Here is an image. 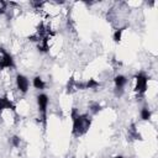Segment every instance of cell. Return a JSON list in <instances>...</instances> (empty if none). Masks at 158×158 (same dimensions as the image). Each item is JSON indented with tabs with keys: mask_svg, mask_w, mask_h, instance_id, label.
<instances>
[{
	"mask_svg": "<svg viewBox=\"0 0 158 158\" xmlns=\"http://www.w3.org/2000/svg\"><path fill=\"white\" fill-rule=\"evenodd\" d=\"M139 117L142 121L144 122H149L151 118H152V111L148 106H143L141 110H139Z\"/></svg>",
	"mask_w": 158,
	"mask_h": 158,
	"instance_id": "7",
	"label": "cell"
},
{
	"mask_svg": "<svg viewBox=\"0 0 158 158\" xmlns=\"http://www.w3.org/2000/svg\"><path fill=\"white\" fill-rule=\"evenodd\" d=\"M12 70L15 69V60L11 53H9L5 48L0 47V70Z\"/></svg>",
	"mask_w": 158,
	"mask_h": 158,
	"instance_id": "4",
	"label": "cell"
},
{
	"mask_svg": "<svg viewBox=\"0 0 158 158\" xmlns=\"http://www.w3.org/2000/svg\"><path fill=\"white\" fill-rule=\"evenodd\" d=\"M114 158H125L123 156H116V157H114Z\"/></svg>",
	"mask_w": 158,
	"mask_h": 158,
	"instance_id": "13",
	"label": "cell"
},
{
	"mask_svg": "<svg viewBox=\"0 0 158 158\" xmlns=\"http://www.w3.org/2000/svg\"><path fill=\"white\" fill-rule=\"evenodd\" d=\"M37 101V112H38V122H43V125L47 121V111H48V104H49V99L48 95L44 93H41L37 95L36 98Z\"/></svg>",
	"mask_w": 158,
	"mask_h": 158,
	"instance_id": "3",
	"label": "cell"
},
{
	"mask_svg": "<svg viewBox=\"0 0 158 158\" xmlns=\"http://www.w3.org/2000/svg\"><path fill=\"white\" fill-rule=\"evenodd\" d=\"M122 33H123V28H122V27H118V28L115 30L112 38H114V41H115L116 43L121 42V40H122Z\"/></svg>",
	"mask_w": 158,
	"mask_h": 158,
	"instance_id": "10",
	"label": "cell"
},
{
	"mask_svg": "<svg viewBox=\"0 0 158 158\" xmlns=\"http://www.w3.org/2000/svg\"><path fill=\"white\" fill-rule=\"evenodd\" d=\"M101 109H102V106H101L99 102H90V104H89V112H90V115H96V114H99V112L101 111Z\"/></svg>",
	"mask_w": 158,
	"mask_h": 158,
	"instance_id": "9",
	"label": "cell"
},
{
	"mask_svg": "<svg viewBox=\"0 0 158 158\" xmlns=\"http://www.w3.org/2000/svg\"><path fill=\"white\" fill-rule=\"evenodd\" d=\"M10 144L14 148H20V146H21V137L20 136H12L10 138Z\"/></svg>",
	"mask_w": 158,
	"mask_h": 158,
	"instance_id": "11",
	"label": "cell"
},
{
	"mask_svg": "<svg viewBox=\"0 0 158 158\" xmlns=\"http://www.w3.org/2000/svg\"><path fill=\"white\" fill-rule=\"evenodd\" d=\"M15 86L17 89L19 93L21 94H26L30 89V80L26 75L23 74H16L15 77Z\"/></svg>",
	"mask_w": 158,
	"mask_h": 158,
	"instance_id": "5",
	"label": "cell"
},
{
	"mask_svg": "<svg viewBox=\"0 0 158 158\" xmlns=\"http://www.w3.org/2000/svg\"><path fill=\"white\" fill-rule=\"evenodd\" d=\"M32 85H33V88L37 89V90H43V89L46 88V81H44V79H43L42 77L36 75V77L32 79Z\"/></svg>",
	"mask_w": 158,
	"mask_h": 158,
	"instance_id": "8",
	"label": "cell"
},
{
	"mask_svg": "<svg viewBox=\"0 0 158 158\" xmlns=\"http://www.w3.org/2000/svg\"><path fill=\"white\" fill-rule=\"evenodd\" d=\"M7 9H9V5L6 1H2L0 0V15H5L7 12Z\"/></svg>",
	"mask_w": 158,
	"mask_h": 158,
	"instance_id": "12",
	"label": "cell"
},
{
	"mask_svg": "<svg viewBox=\"0 0 158 158\" xmlns=\"http://www.w3.org/2000/svg\"><path fill=\"white\" fill-rule=\"evenodd\" d=\"M70 116L73 120V128H72L73 135L75 137L84 136L91 126V115L79 112V110L77 107H72Z\"/></svg>",
	"mask_w": 158,
	"mask_h": 158,
	"instance_id": "1",
	"label": "cell"
},
{
	"mask_svg": "<svg viewBox=\"0 0 158 158\" xmlns=\"http://www.w3.org/2000/svg\"><path fill=\"white\" fill-rule=\"evenodd\" d=\"M130 86H131V91L136 95V98L142 99L143 95L148 91L149 78L143 72H139V73H137L136 75L132 77L131 81H130Z\"/></svg>",
	"mask_w": 158,
	"mask_h": 158,
	"instance_id": "2",
	"label": "cell"
},
{
	"mask_svg": "<svg viewBox=\"0 0 158 158\" xmlns=\"http://www.w3.org/2000/svg\"><path fill=\"white\" fill-rule=\"evenodd\" d=\"M127 83H128L127 78L125 75H122V74H117V75L114 77V85H115V88H123L125 89Z\"/></svg>",
	"mask_w": 158,
	"mask_h": 158,
	"instance_id": "6",
	"label": "cell"
}]
</instances>
